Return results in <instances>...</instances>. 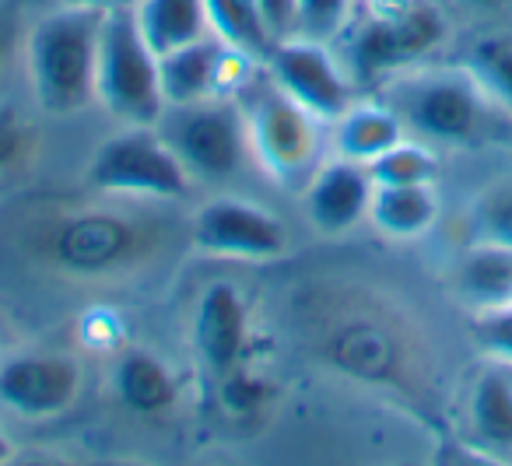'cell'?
Returning a JSON list of instances; mask_svg holds the SVG:
<instances>
[{
  "mask_svg": "<svg viewBox=\"0 0 512 466\" xmlns=\"http://www.w3.org/2000/svg\"><path fill=\"white\" fill-rule=\"evenodd\" d=\"M207 15H211V29L228 46L249 53L260 64L267 60L271 46L278 43V36L264 18L260 0H207Z\"/></svg>",
  "mask_w": 512,
  "mask_h": 466,
  "instance_id": "7402d4cb",
  "label": "cell"
},
{
  "mask_svg": "<svg viewBox=\"0 0 512 466\" xmlns=\"http://www.w3.org/2000/svg\"><path fill=\"white\" fill-rule=\"evenodd\" d=\"M358 0H295V32L292 36L337 43L348 18L355 15Z\"/></svg>",
  "mask_w": 512,
  "mask_h": 466,
  "instance_id": "484cf974",
  "label": "cell"
},
{
  "mask_svg": "<svg viewBox=\"0 0 512 466\" xmlns=\"http://www.w3.org/2000/svg\"><path fill=\"white\" fill-rule=\"evenodd\" d=\"M239 106L249 127L253 162L281 186H306L309 176L323 165V151L330 144V123H323L313 109L285 92L267 74V67L253 74L239 92Z\"/></svg>",
  "mask_w": 512,
  "mask_h": 466,
  "instance_id": "8992f818",
  "label": "cell"
},
{
  "mask_svg": "<svg viewBox=\"0 0 512 466\" xmlns=\"http://www.w3.org/2000/svg\"><path fill=\"white\" fill-rule=\"evenodd\" d=\"M463 428L484 456L512 459V365L488 358L463 396Z\"/></svg>",
  "mask_w": 512,
  "mask_h": 466,
  "instance_id": "2e32d148",
  "label": "cell"
},
{
  "mask_svg": "<svg viewBox=\"0 0 512 466\" xmlns=\"http://www.w3.org/2000/svg\"><path fill=\"white\" fill-rule=\"evenodd\" d=\"M85 176L88 186L102 197L179 204L193 190L190 172L183 169V162L162 137V130L134 127V123H123V130L99 141Z\"/></svg>",
  "mask_w": 512,
  "mask_h": 466,
  "instance_id": "52a82bcc",
  "label": "cell"
},
{
  "mask_svg": "<svg viewBox=\"0 0 512 466\" xmlns=\"http://www.w3.org/2000/svg\"><path fill=\"white\" fill-rule=\"evenodd\" d=\"M249 344V302L232 281H211L197 298L193 312V351L200 365L225 379L246 358Z\"/></svg>",
  "mask_w": 512,
  "mask_h": 466,
  "instance_id": "5bb4252c",
  "label": "cell"
},
{
  "mask_svg": "<svg viewBox=\"0 0 512 466\" xmlns=\"http://www.w3.org/2000/svg\"><path fill=\"white\" fill-rule=\"evenodd\" d=\"M193 183H228L253 158L249 127L239 99H204L193 106H165L158 120Z\"/></svg>",
  "mask_w": 512,
  "mask_h": 466,
  "instance_id": "9c48e42d",
  "label": "cell"
},
{
  "mask_svg": "<svg viewBox=\"0 0 512 466\" xmlns=\"http://www.w3.org/2000/svg\"><path fill=\"white\" fill-rule=\"evenodd\" d=\"M99 102L116 120L134 127H158L165 113L162 64L144 43L134 8L109 11L99 39Z\"/></svg>",
  "mask_w": 512,
  "mask_h": 466,
  "instance_id": "ba28073f",
  "label": "cell"
},
{
  "mask_svg": "<svg viewBox=\"0 0 512 466\" xmlns=\"http://www.w3.org/2000/svg\"><path fill=\"white\" fill-rule=\"evenodd\" d=\"M383 102L397 109L407 134L432 148H474L509 116L481 85L470 64H418L386 78Z\"/></svg>",
  "mask_w": 512,
  "mask_h": 466,
  "instance_id": "3957f363",
  "label": "cell"
},
{
  "mask_svg": "<svg viewBox=\"0 0 512 466\" xmlns=\"http://www.w3.org/2000/svg\"><path fill=\"white\" fill-rule=\"evenodd\" d=\"M470 330H474V340L481 344V351L488 354V358L509 361L512 365V305L474 312Z\"/></svg>",
  "mask_w": 512,
  "mask_h": 466,
  "instance_id": "4316f807",
  "label": "cell"
},
{
  "mask_svg": "<svg viewBox=\"0 0 512 466\" xmlns=\"http://www.w3.org/2000/svg\"><path fill=\"white\" fill-rule=\"evenodd\" d=\"M8 459H11V438L0 431V463H8Z\"/></svg>",
  "mask_w": 512,
  "mask_h": 466,
  "instance_id": "1f68e13d",
  "label": "cell"
},
{
  "mask_svg": "<svg viewBox=\"0 0 512 466\" xmlns=\"http://www.w3.org/2000/svg\"><path fill=\"white\" fill-rule=\"evenodd\" d=\"M134 18L144 43L158 57L214 32L211 15H207V0H137Z\"/></svg>",
  "mask_w": 512,
  "mask_h": 466,
  "instance_id": "44dd1931",
  "label": "cell"
},
{
  "mask_svg": "<svg viewBox=\"0 0 512 466\" xmlns=\"http://www.w3.org/2000/svg\"><path fill=\"white\" fill-rule=\"evenodd\" d=\"M372 193L376 183L369 165L334 155L323 158V165L302 186V211L320 235H348L351 228L369 221Z\"/></svg>",
  "mask_w": 512,
  "mask_h": 466,
  "instance_id": "9a60e30c",
  "label": "cell"
},
{
  "mask_svg": "<svg viewBox=\"0 0 512 466\" xmlns=\"http://www.w3.org/2000/svg\"><path fill=\"white\" fill-rule=\"evenodd\" d=\"M190 246L218 260L267 263L281 260L292 249V232L264 204L221 193L193 211Z\"/></svg>",
  "mask_w": 512,
  "mask_h": 466,
  "instance_id": "30bf717a",
  "label": "cell"
},
{
  "mask_svg": "<svg viewBox=\"0 0 512 466\" xmlns=\"http://www.w3.org/2000/svg\"><path fill=\"white\" fill-rule=\"evenodd\" d=\"M470 232L474 242L512 249V176L495 179L470 200Z\"/></svg>",
  "mask_w": 512,
  "mask_h": 466,
  "instance_id": "d4e9b609",
  "label": "cell"
},
{
  "mask_svg": "<svg viewBox=\"0 0 512 466\" xmlns=\"http://www.w3.org/2000/svg\"><path fill=\"white\" fill-rule=\"evenodd\" d=\"M32 130L11 102H0V172L11 169L29 151Z\"/></svg>",
  "mask_w": 512,
  "mask_h": 466,
  "instance_id": "83f0119b",
  "label": "cell"
},
{
  "mask_svg": "<svg viewBox=\"0 0 512 466\" xmlns=\"http://www.w3.org/2000/svg\"><path fill=\"white\" fill-rule=\"evenodd\" d=\"M260 8H264V18L271 25V32L278 39L292 36L295 32V0H260Z\"/></svg>",
  "mask_w": 512,
  "mask_h": 466,
  "instance_id": "f546056e",
  "label": "cell"
},
{
  "mask_svg": "<svg viewBox=\"0 0 512 466\" xmlns=\"http://www.w3.org/2000/svg\"><path fill=\"white\" fill-rule=\"evenodd\" d=\"M337 36V53L355 85H383L400 71L428 64L453 36L439 0H362Z\"/></svg>",
  "mask_w": 512,
  "mask_h": 466,
  "instance_id": "277c9868",
  "label": "cell"
},
{
  "mask_svg": "<svg viewBox=\"0 0 512 466\" xmlns=\"http://www.w3.org/2000/svg\"><path fill=\"white\" fill-rule=\"evenodd\" d=\"M162 64L165 106H193L204 99H239L242 88L260 71V60L228 46L218 32H207L197 43L158 57Z\"/></svg>",
  "mask_w": 512,
  "mask_h": 466,
  "instance_id": "7c38bea8",
  "label": "cell"
},
{
  "mask_svg": "<svg viewBox=\"0 0 512 466\" xmlns=\"http://www.w3.org/2000/svg\"><path fill=\"white\" fill-rule=\"evenodd\" d=\"M120 204H60L22 225L29 253L57 277L78 284H123L148 274L172 246L176 225L162 214L165 200H127Z\"/></svg>",
  "mask_w": 512,
  "mask_h": 466,
  "instance_id": "7a4b0ae2",
  "label": "cell"
},
{
  "mask_svg": "<svg viewBox=\"0 0 512 466\" xmlns=\"http://www.w3.org/2000/svg\"><path fill=\"white\" fill-rule=\"evenodd\" d=\"M453 291L474 312L512 305V249L495 242H470L453 267Z\"/></svg>",
  "mask_w": 512,
  "mask_h": 466,
  "instance_id": "d6986e66",
  "label": "cell"
},
{
  "mask_svg": "<svg viewBox=\"0 0 512 466\" xmlns=\"http://www.w3.org/2000/svg\"><path fill=\"white\" fill-rule=\"evenodd\" d=\"M302 351L323 368L379 393H428V351L411 319L358 284H302L292 305Z\"/></svg>",
  "mask_w": 512,
  "mask_h": 466,
  "instance_id": "6da1fadb",
  "label": "cell"
},
{
  "mask_svg": "<svg viewBox=\"0 0 512 466\" xmlns=\"http://www.w3.org/2000/svg\"><path fill=\"white\" fill-rule=\"evenodd\" d=\"M25 36L22 25V0H0V78L11 67L18 53V43Z\"/></svg>",
  "mask_w": 512,
  "mask_h": 466,
  "instance_id": "f1b7e54d",
  "label": "cell"
},
{
  "mask_svg": "<svg viewBox=\"0 0 512 466\" xmlns=\"http://www.w3.org/2000/svg\"><path fill=\"white\" fill-rule=\"evenodd\" d=\"M102 18V11L60 4L29 29L25 64L32 95L46 116H74L99 102Z\"/></svg>",
  "mask_w": 512,
  "mask_h": 466,
  "instance_id": "5b68a950",
  "label": "cell"
},
{
  "mask_svg": "<svg viewBox=\"0 0 512 466\" xmlns=\"http://www.w3.org/2000/svg\"><path fill=\"white\" fill-rule=\"evenodd\" d=\"M60 4H67V8H88V11H102V15H109V11L134 8L137 0H60Z\"/></svg>",
  "mask_w": 512,
  "mask_h": 466,
  "instance_id": "4dcf8cb0",
  "label": "cell"
},
{
  "mask_svg": "<svg viewBox=\"0 0 512 466\" xmlns=\"http://www.w3.org/2000/svg\"><path fill=\"white\" fill-rule=\"evenodd\" d=\"M442 200L435 183L418 186H376L369 207V225L386 239H421L435 228Z\"/></svg>",
  "mask_w": 512,
  "mask_h": 466,
  "instance_id": "ffe728a7",
  "label": "cell"
},
{
  "mask_svg": "<svg viewBox=\"0 0 512 466\" xmlns=\"http://www.w3.org/2000/svg\"><path fill=\"white\" fill-rule=\"evenodd\" d=\"M404 137H411L404 120L383 99H355L330 123V148H334V155L351 158L358 165L376 162L379 155H386Z\"/></svg>",
  "mask_w": 512,
  "mask_h": 466,
  "instance_id": "ac0fdd59",
  "label": "cell"
},
{
  "mask_svg": "<svg viewBox=\"0 0 512 466\" xmlns=\"http://www.w3.org/2000/svg\"><path fill=\"white\" fill-rule=\"evenodd\" d=\"M467 64L481 78V85L491 92V99L512 116V29L484 32L470 46Z\"/></svg>",
  "mask_w": 512,
  "mask_h": 466,
  "instance_id": "cb8c5ba5",
  "label": "cell"
},
{
  "mask_svg": "<svg viewBox=\"0 0 512 466\" xmlns=\"http://www.w3.org/2000/svg\"><path fill=\"white\" fill-rule=\"evenodd\" d=\"M81 393V365L67 354L25 351L0 361V403L18 417H57Z\"/></svg>",
  "mask_w": 512,
  "mask_h": 466,
  "instance_id": "4fadbf2b",
  "label": "cell"
},
{
  "mask_svg": "<svg viewBox=\"0 0 512 466\" xmlns=\"http://www.w3.org/2000/svg\"><path fill=\"white\" fill-rule=\"evenodd\" d=\"M264 67L292 99L313 109L323 123H334L355 102L358 85L351 81L334 43L309 36H285L271 46Z\"/></svg>",
  "mask_w": 512,
  "mask_h": 466,
  "instance_id": "8fae6325",
  "label": "cell"
},
{
  "mask_svg": "<svg viewBox=\"0 0 512 466\" xmlns=\"http://www.w3.org/2000/svg\"><path fill=\"white\" fill-rule=\"evenodd\" d=\"M369 176L376 186L435 183V179H439V148L418 141V137H404V141L393 144L386 155L369 162Z\"/></svg>",
  "mask_w": 512,
  "mask_h": 466,
  "instance_id": "603a6c76",
  "label": "cell"
},
{
  "mask_svg": "<svg viewBox=\"0 0 512 466\" xmlns=\"http://www.w3.org/2000/svg\"><path fill=\"white\" fill-rule=\"evenodd\" d=\"M113 393L130 414L162 417L179 403V379L162 354L134 344L116 358Z\"/></svg>",
  "mask_w": 512,
  "mask_h": 466,
  "instance_id": "e0dca14e",
  "label": "cell"
}]
</instances>
